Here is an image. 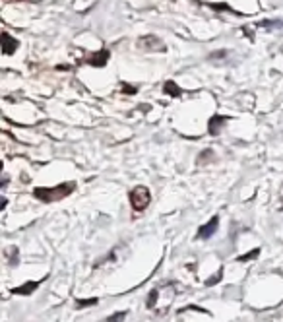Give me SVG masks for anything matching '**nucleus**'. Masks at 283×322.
<instances>
[{"label":"nucleus","instance_id":"2eb2a0df","mask_svg":"<svg viewBox=\"0 0 283 322\" xmlns=\"http://www.w3.org/2000/svg\"><path fill=\"white\" fill-rule=\"evenodd\" d=\"M138 90L134 86H128V84H122V94H128V95H134Z\"/></svg>","mask_w":283,"mask_h":322},{"label":"nucleus","instance_id":"0eeeda50","mask_svg":"<svg viewBox=\"0 0 283 322\" xmlns=\"http://www.w3.org/2000/svg\"><path fill=\"white\" fill-rule=\"evenodd\" d=\"M18 47H20L18 39H14L10 33L2 31V53H4V54H12V53H16V51H18Z\"/></svg>","mask_w":283,"mask_h":322},{"label":"nucleus","instance_id":"4468645a","mask_svg":"<svg viewBox=\"0 0 283 322\" xmlns=\"http://www.w3.org/2000/svg\"><path fill=\"white\" fill-rule=\"evenodd\" d=\"M124 316H126V312H124V310H121V312H117V314L109 316L107 322H121V320H124Z\"/></svg>","mask_w":283,"mask_h":322},{"label":"nucleus","instance_id":"dca6fc26","mask_svg":"<svg viewBox=\"0 0 283 322\" xmlns=\"http://www.w3.org/2000/svg\"><path fill=\"white\" fill-rule=\"evenodd\" d=\"M221 276H223V270H219L216 276H212V280H208L206 283H208V285H214L216 282H219V280H221Z\"/></svg>","mask_w":283,"mask_h":322},{"label":"nucleus","instance_id":"20e7f679","mask_svg":"<svg viewBox=\"0 0 283 322\" xmlns=\"http://www.w3.org/2000/svg\"><path fill=\"white\" fill-rule=\"evenodd\" d=\"M109 58H111V51H109V49H101L99 53H93L91 56H87V58H85V62H87L89 66L101 68V66H105V64H107Z\"/></svg>","mask_w":283,"mask_h":322},{"label":"nucleus","instance_id":"1a4fd4ad","mask_svg":"<svg viewBox=\"0 0 283 322\" xmlns=\"http://www.w3.org/2000/svg\"><path fill=\"white\" fill-rule=\"evenodd\" d=\"M163 92L167 95H171V97H180V94H182V90L176 86L175 82H165V86H163Z\"/></svg>","mask_w":283,"mask_h":322},{"label":"nucleus","instance_id":"39448f33","mask_svg":"<svg viewBox=\"0 0 283 322\" xmlns=\"http://www.w3.org/2000/svg\"><path fill=\"white\" fill-rule=\"evenodd\" d=\"M217 227H219V217L214 215L206 225L200 227V231H198V235H196V237H198V239H210V237L217 231Z\"/></svg>","mask_w":283,"mask_h":322},{"label":"nucleus","instance_id":"ddd939ff","mask_svg":"<svg viewBox=\"0 0 283 322\" xmlns=\"http://www.w3.org/2000/svg\"><path fill=\"white\" fill-rule=\"evenodd\" d=\"M258 255H260V249H254V251H252L250 255L241 256V258H239V262H246V260H254V258H256Z\"/></svg>","mask_w":283,"mask_h":322},{"label":"nucleus","instance_id":"9b49d317","mask_svg":"<svg viewBox=\"0 0 283 322\" xmlns=\"http://www.w3.org/2000/svg\"><path fill=\"white\" fill-rule=\"evenodd\" d=\"M97 299H81V301H76V307L78 309H83V307H89V305H95Z\"/></svg>","mask_w":283,"mask_h":322},{"label":"nucleus","instance_id":"7ed1b4c3","mask_svg":"<svg viewBox=\"0 0 283 322\" xmlns=\"http://www.w3.org/2000/svg\"><path fill=\"white\" fill-rule=\"evenodd\" d=\"M138 49H142V51H165L167 47L163 45V41L159 37H155V35H144V37H140L138 39Z\"/></svg>","mask_w":283,"mask_h":322},{"label":"nucleus","instance_id":"f257e3e1","mask_svg":"<svg viewBox=\"0 0 283 322\" xmlns=\"http://www.w3.org/2000/svg\"><path fill=\"white\" fill-rule=\"evenodd\" d=\"M74 190H76V183H62L56 187H37L33 190V196L41 202H56L66 198Z\"/></svg>","mask_w":283,"mask_h":322},{"label":"nucleus","instance_id":"f03ea898","mask_svg":"<svg viewBox=\"0 0 283 322\" xmlns=\"http://www.w3.org/2000/svg\"><path fill=\"white\" fill-rule=\"evenodd\" d=\"M151 202V194H149V188L140 185L130 190V206L134 212H144Z\"/></svg>","mask_w":283,"mask_h":322},{"label":"nucleus","instance_id":"423d86ee","mask_svg":"<svg viewBox=\"0 0 283 322\" xmlns=\"http://www.w3.org/2000/svg\"><path fill=\"white\" fill-rule=\"evenodd\" d=\"M229 121V117H223V115H216V117H212L210 122H208V132L212 136H217L221 132V128H223V124Z\"/></svg>","mask_w":283,"mask_h":322},{"label":"nucleus","instance_id":"f8f14e48","mask_svg":"<svg viewBox=\"0 0 283 322\" xmlns=\"http://www.w3.org/2000/svg\"><path fill=\"white\" fill-rule=\"evenodd\" d=\"M210 6H212L214 10H229V12H231V14H235V16H243L241 12H235V10H231L227 4H210Z\"/></svg>","mask_w":283,"mask_h":322},{"label":"nucleus","instance_id":"9d476101","mask_svg":"<svg viewBox=\"0 0 283 322\" xmlns=\"http://www.w3.org/2000/svg\"><path fill=\"white\" fill-rule=\"evenodd\" d=\"M6 256H8V262H10V264H18V249H16V247H10V249L6 251Z\"/></svg>","mask_w":283,"mask_h":322},{"label":"nucleus","instance_id":"6e6552de","mask_svg":"<svg viewBox=\"0 0 283 322\" xmlns=\"http://www.w3.org/2000/svg\"><path fill=\"white\" fill-rule=\"evenodd\" d=\"M37 287H39V282H27L24 283L22 287H16L14 293H18V295H29V293H33Z\"/></svg>","mask_w":283,"mask_h":322}]
</instances>
